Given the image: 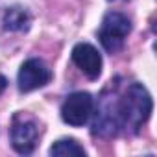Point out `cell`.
Here are the masks:
<instances>
[{
    "label": "cell",
    "instance_id": "cell-1",
    "mask_svg": "<svg viewBox=\"0 0 157 157\" xmlns=\"http://www.w3.org/2000/svg\"><path fill=\"white\" fill-rule=\"evenodd\" d=\"M151 109H153V102L146 87L142 83H131L120 96L122 129L139 133L142 124L150 118Z\"/></svg>",
    "mask_w": 157,
    "mask_h": 157
},
{
    "label": "cell",
    "instance_id": "cell-2",
    "mask_svg": "<svg viewBox=\"0 0 157 157\" xmlns=\"http://www.w3.org/2000/svg\"><path fill=\"white\" fill-rule=\"evenodd\" d=\"M93 111L94 120L91 133L100 139H111L118 135L122 129V115H120V96L117 93H104L102 98L98 100V105Z\"/></svg>",
    "mask_w": 157,
    "mask_h": 157
},
{
    "label": "cell",
    "instance_id": "cell-3",
    "mask_svg": "<svg viewBox=\"0 0 157 157\" xmlns=\"http://www.w3.org/2000/svg\"><path fill=\"white\" fill-rule=\"evenodd\" d=\"M129 32H131V21L120 11H109L102 21L98 39L109 54H117L118 50H122Z\"/></svg>",
    "mask_w": 157,
    "mask_h": 157
},
{
    "label": "cell",
    "instance_id": "cell-4",
    "mask_svg": "<svg viewBox=\"0 0 157 157\" xmlns=\"http://www.w3.org/2000/svg\"><path fill=\"white\" fill-rule=\"evenodd\" d=\"M94 111V98L87 91H76L68 94L61 105V118L65 124L80 128L87 124Z\"/></svg>",
    "mask_w": 157,
    "mask_h": 157
},
{
    "label": "cell",
    "instance_id": "cell-5",
    "mask_svg": "<svg viewBox=\"0 0 157 157\" xmlns=\"http://www.w3.org/2000/svg\"><path fill=\"white\" fill-rule=\"evenodd\" d=\"M52 82V70L43 59L32 57L22 63L19 76H17V83L21 93H32L35 89H41Z\"/></svg>",
    "mask_w": 157,
    "mask_h": 157
},
{
    "label": "cell",
    "instance_id": "cell-6",
    "mask_svg": "<svg viewBox=\"0 0 157 157\" xmlns=\"http://www.w3.org/2000/svg\"><path fill=\"white\" fill-rule=\"evenodd\" d=\"M37 140H39L37 124L30 118L15 117L13 126H11V146H13V150L21 155H28L35 150Z\"/></svg>",
    "mask_w": 157,
    "mask_h": 157
},
{
    "label": "cell",
    "instance_id": "cell-7",
    "mask_svg": "<svg viewBox=\"0 0 157 157\" xmlns=\"http://www.w3.org/2000/svg\"><path fill=\"white\" fill-rule=\"evenodd\" d=\"M72 61L89 80H98L102 74V56L89 43H78L72 48Z\"/></svg>",
    "mask_w": 157,
    "mask_h": 157
},
{
    "label": "cell",
    "instance_id": "cell-8",
    "mask_svg": "<svg viewBox=\"0 0 157 157\" xmlns=\"http://www.w3.org/2000/svg\"><path fill=\"white\" fill-rule=\"evenodd\" d=\"M30 22H32L30 13L21 6H13V8L6 10L4 19H2L6 32H26L30 28Z\"/></svg>",
    "mask_w": 157,
    "mask_h": 157
},
{
    "label": "cell",
    "instance_id": "cell-9",
    "mask_svg": "<svg viewBox=\"0 0 157 157\" xmlns=\"http://www.w3.org/2000/svg\"><path fill=\"white\" fill-rule=\"evenodd\" d=\"M50 155L57 157H67V155H85V148L78 142L76 139H59L57 142L52 144Z\"/></svg>",
    "mask_w": 157,
    "mask_h": 157
},
{
    "label": "cell",
    "instance_id": "cell-10",
    "mask_svg": "<svg viewBox=\"0 0 157 157\" xmlns=\"http://www.w3.org/2000/svg\"><path fill=\"white\" fill-rule=\"evenodd\" d=\"M6 87H8V80H6V76L0 74V94L6 91Z\"/></svg>",
    "mask_w": 157,
    "mask_h": 157
},
{
    "label": "cell",
    "instance_id": "cell-11",
    "mask_svg": "<svg viewBox=\"0 0 157 157\" xmlns=\"http://www.w3.org/2000/svg\"><path fill=\"white\" fill-rule=\"evenodd\" d=\"M107 2H129V0H107Z\"/></svg>",
    "mask_w": 157,
    "mask_h": 157
}]
</instances>
